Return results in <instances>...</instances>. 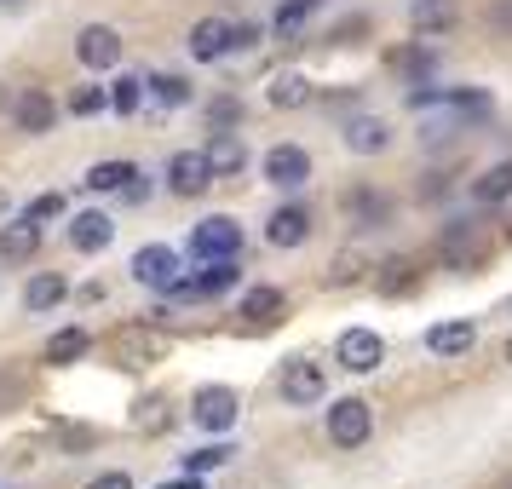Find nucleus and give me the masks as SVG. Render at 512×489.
<instances>
[{
    "label": "nucleus",
    "mask_w": 512,
    "mask_h": 489,
    "mask_svg": "<svg viewBox=\"0 0 512 489\" xmlns=\"http://www.w3.org/2000/svg\"><path fill=\"white\" fill-rule=\"evenodd\" d=\"M374 432V409L363 397H340V403H328V443L334 449H363Z\"/></svg>",
    "instance_id": "1"
},
{
    "label": "nucleus",
    "mask_w": 512,
    "mask_h": 489,
    "mask_svg": "<svg viewBox=\"0 0 512 489\" xmlns=\"http://www.w3.org/2000/svg\"><path fill=\"white\" fill-rule=\"evenodd\" d=\"M127 271H133V282H144V288H162V294H185V277H179V254H173L167 242H150V248H139Z\"/></svg>",
    "instance_id": "2"
},
{
    "label": "nucleus",
    "mask_w": 512,
    "mask_h": 489,
    "mask_svg": "<svg viewBox=\"0 0 512 489\" xmlns=\"http://www.w3.org/2000/svg\"><path fill=\"white\" fill-rule=\"evenodd\" d=\"M282 403H294V409H311V403H323L328 397V374L323 363H311V357H288L282 363Z\"/></svg>",
    "instance_id": "3"
},
{
    "label": "nucleus",
    "mask_w": 512,
    "mask_h": 489,
    "mask_svg": "<svg viewBox=\"0 0 512 489\" xmlns=\"http://www.w3.org/2000/svg\"><path fill=\"white\" fill-rule=\"evenodd\" d=\"M213 162L208 150H179V156H167V190L173 196H185V202H196V196H208L213 190Z\"/></svg>",
    "instance_id": "4"
},
{
    "label": "nucleus",
    "mask_w": 512,
    "mask_h": 489,
    "mask_svg": "<svg viewBox=\"0 0 512 489\" xmlns=\"http://www.w3.org/2000/svg\"><path fill=\"white\" fill-rule=\"evenodd\" d=\"M190 254H196V259H236V254H242V225H236L231 213L202 219V225L190 231Z\"/></svg>",
    "instance_id": "5"
},
{
    "label": "nucleus",
    "mask_w": 512,
    "mask_h": 489,
    "mask_svg": "<svg viewBox=\"0 0 512 489\" xmlns=\"http://www.w3.org/2000/svg\"><path fill=\"white\" fill-rule=\"evenodd\" d=\"M334 357H340L346 374H374L386 363V340H380L374 328H346V334L334 340Z\"/></svg>",
    "instance_id": "6"
},
{
    "label": "nucleus",
    "mask_w": 512,
    "mask_h": 489,
    "mask_svg": "<svg viewBox=\"0 0 512 489\" xmlns=\"http://www.w3.org/2000/svg\"><path fill=\"white\" fill-rule=\"evenodd\" d=\"M259 173L277 190H300V185H311V150H300V144H271Z\"/></svg>",
    "instance_id": "7"
},
{
    "label": "nucleus",
    "mask_w": 512,
    "mask_h": 489,
    "mask_svg": "<svg viewBox=\"0 0 512 489\" xmlns=\"http://www.w3.org/2000/svg\"><path fill=\"white\" fill-rule=\"evenodd\" d=\"M190 420H196L202 432H231L236 426V392L231 386H202V392L190 397Z\"/></svg>",
    "instance_id": "8"
},
{
    "label": "nucleus",
    "mask_w": 512,
    "mask_h": 489,
    "mask_svg": "<svg viewBox=\"0 0 512 489\" xmlns=\"http://www.w3.org/2000/svg\"><path fill=\"white\" fill-rule=\"evenodd\" d=\"M75 58L87 64V70H116L121 64V35L110 24H87L75 35Z\"/></svg>",
    "instance_id": "9"
},
{
    "label": "nucleus",
    "mask_w": 512,
    "mask_h": 489,
    "mask_svg": "<svg viewBox=\"0 0 512 489\" xmlns=\"http://www.w3.org/2000/svg\"><path fill=\"white\" fill-rule=\"evenodd\" d=\"M12 121H18V133L41 139V133H52V121H58V104H52L47 87H24L18 104H12Z\"/></svg>",
    "instance_id": "10"
},
{
    "label": "nucleus",
    "mask_w": 512,
    "mask_h": 489,
    "mask_svg": "<svg viewBox=\"0 0 512 489\" xmlns=\"http://www.w3.org/2000/svg\"><path fill=\"white\" fill-rule=\"evenodd\" d=\"M41 254V225H35V219H6V225H0V259H6V265H24V259H35Z\"/></svg>",
    "instance_id": "11"
},
{
    "label": "nucleus",
    "mask_w": 512,
    "mask_h": 489,
    "mask_svg": "<svg viewBox=\"0 0 512 489\" xmlns=\"http://www.w3.org/2000/svg\"><path fill=\"white\" fill-rule=\"evenodd\" d=\"M236 41V24H225V18H202V24L190 29V58L196 64H213V58H225Z\"/></svg>",
    "instance_id": "12"
},
{
    "label": "nucleus",
    "mask_w": 512,
    "mask_h": 489,
    "mask_svg": "<svg viewBox=\"0 0 512 489\" xmlns=\"http://www.w3.org/2000/svg\"><path fill=\"white\" fill-rule=\"evenodd\" d=\"M110 242H116L110 213H75V219H70V248H75V254H104Z\"/></svg>",
    "instance_id": "13"
},
{
    "label": "nucleus",
    "mask_w": 512,
    "mask_h": 489,
    "mask_svg": "<svg viewBox=\"0 0 512 489\" xmlns=\"http://www.w3.org/2000/svg\"><path fill=\"white\" fill-rule=\"evenodd\" d=\"M305 236H311V213H305L300 202L277 208L271 213V225H265V242H271V248H300Z\"/></svg>",
    "instance_id": "14"
},
{
    "label": "nucleus",
    "mask_w": 512,
    "mask_h": 489,
    "mask_svg": "<svg viewBox=\"0 0 512 489\" xmlns=\"http://www.w3.org/2000/svg\"><path fill=\"white\" fill-rule=\"evenodd\" d=\"M472 340H478V328L466 323V317L426 328V351H432V357H466V351H472Z\"/></svg>",
    "instance_id": "15"
},
{
    "label": "nucleus",
    "mask_w": 512,
    "mask_h": 489,
    "mask_svg": "<svg viewBox=\"0 0 512 489\" xmlns=\"http://www.w3.org/2000/svg\"><path fill=\"white\" fill-rule=\"evenodd\" d=\"M236 282H242V265H236V259H202V277H190L185 294L213 300V294H231Z\"/></svg>",
    "instance_id": "16"
},
{
    "label": "nucleus",
    "mask_w": 512,
    "mask_h": 489,
    "mask_svg": "<svg viewBox=\"0 0 512 489\" xmlns=\"http://www.w3.org/2000/svg\"><path fill=\"white\" fill-rule=\"evenodd\" d=\"M392 144V127L380 116H357V121H346V150H357V156H380Z\"/></svg>",
    "instance_id": "17"
},
{
    "label": "nucleus",
    "mask_w": 512,
    "mask_h": 489,
    "mask_svg": "<svg viewBox=\"0 0 512 489\" xmlns=\"http://www.w3.org/2000/svg\"><path fill=\"white\" fill-rule=\"evenodd\" d=\"M282 288H271V282H259V288H248V294H242V305H236V317H242V323H277L282 317Z\"/></svg>",
    "instance_id": "18"
},
{
    "label": "nucleus",
    "mask_w": 512,
    "mask_h": 489,
    "mask_svg": "<svg viewBox=\"0 0 512 489\" xmlns=\"http://www.w3.org/2000/svg\"><path fill=\"white\" fill-rule=\"evenodd\" d=\"M87 346H93V340H87V328H58V334L47 340V351H41V363H52V369H70V363H81V357H87Z\"/></svg>",
    "instance_id": "19"
},
{
    "label": "nucleus",
    "mask_w": 512,
    "mask_h": 489,
    "mask_svg": "<svg viewBox=\"0 0 512 489\" xmlns=\"http://www.w3.org/2000/svg\"><path fill=\"white\" fill-rule=\"evenodd\" d=\"M346 213L363 225V231H380V225L392 219V202H386L380 190H346Z\"/></svg>",
    "instance_id": "20"
},
{
    "label": "nucleus",
    "mask_w": 512,
    "mask_h": 489,
    "mask_svg": "<svg viewBox=\"0 0 512 489\" xmlns=\"http://www.w3.org/2000/svg\"><path fill=\"white\" fill-rule=\"evenodd\" d=\"M208 162L219 179H231V173H242L248 167V150H242V133H213L208 139Z\"/></svg>",
    "instance_id": "21"
},
{
    "label": "nucleus",
    "mask_w": 512,
    "mask_h": 489,
    "mask_svg": "<svg viewBox=\"0 0 512 489\" xmlns=\"http://www.w3.org/2000/svg\"><path fill=\"white\" fill-rule=\"evenodd\" d=\"M133 179H139V167H133V162H98V167H87V190H93V196H121Z\"/></svg>",
    "instance_id": "22"
},
{
    "label": "nucleus",
    "mask_w": 512,
    "mask_h": 489,
    "mask_svg": "<svg viewBox=\"0 0 512 489\" xmlns=\"http://www.w3.org/2000/svg\"><path fill=\"white\" fill-rule=\"evenodd\" d=\"M311 98H317V87H311V81H305L300 70L271 75V104H277V110H305Z\"/></svg>",
    "instance_id": "23"
},
{
    "label": "nucleus",
    "mask_w": 512,
    "mask_h": 489,
    "mask_svg": "<svg viewBox=\"0 0 512 489\" xmlns=\"http://www.w3.org/2000/svg\"><path fill=\"white\" fill-rule=\"evenodd\" d=\"M507 196H512V156L472 179V202H484V208H489V202H507Z\"/></svg>",
    "instance_id": "24"
},
{
    "label": "nucleus",
    "mask_w": 512,
    "mask_h": 489,
    "mask_svg": "<svg viewBox=\"0 0 512 489\" xmlns=\"http://www.w3.org/2000/svg\"><path fill=\"white\" fill-rule=\"evenodd\" d=\"M415 259H386V265H380V277H374V288H380V294H386V300H403V294H409V288H415Z\"/></svg>",
    "instance_id": "25"
},
{
    "label": "nucleus",
    "mask_w": 512,
    "mask_h": 489,
    "mask_svg": "<svg viewBox=\"0 0 512 489\" xmlns=\"http://www.w3.org/2000/svg\"><path fill=\"white\" fill-rule=\"evenodd\" d=\"M64 294H70L64 277H58V271H41V277H29V288H24V311H52Z\"/></svg>",
    "instance_id": "26"
},
{
    "label": "nucleus",
    "mask_w": 512,
    "mask_h": 489,
    "mask_svg": "<svg viewBox=\"0 0 512 489\" xmlns=\"http://www.w3.org/2000/svg\"><path fill=\"white\" fill-rule=\"evenodd\" d=\"M144 87H150V81H139V75H121V81H110V110H116V116H133V110L144 104Z\"/></svg>",
    "instance_id": "27"
},
{
    "label": "nucleus",
    "mask_w": 512,
    "mask_h": 489,
    "mask_svg": "<svg viewBox=\"0 0 512 489\" xmlns=\"http://www.w3.org/2000/svg\"><path fill=\"white\" fill-rule=\"evenodd\" d=\"M167 420H173V409H167V397H162V392L144 397L139 409H133V426H139V432H150V438H156V432H167Z\"/></svg>",
    "instance_id": "28"
},
{
    "label": "nucleus",
    "mask_w": 512,
    "mask_h": 489,
    "mask_svg": "<svg viewBox=\"0 0 512 489\" xmlns=\"http://www.w3.org/2000/svg\"><path fill=\"white\" fill-rule=\"evenodd\" d=\"M150 93H156V104L179 110V104H190V98H196V87H190L185 75H156V81H150Z\"/></svg>",
    "instance_id": "29"
},
{
    "label": "nucleus",
    "mask_w": 512,
    "mask_h": 489,
    "mask_svg": "<svg viewBox=\"0 0 512 489\" xmlns=\"http://www.w3.org/2000/svg\"><path fill=\"white\" fill-rule=\"evenodd\" d=\"M311 12H317V0H288V6L277 12V24H271V29H277V35H300Z\"/></svg>",
    "instance_id": "30"
},
{
    "label": "nucleus",
    "mask_w": 512,
    "mask_h": 489,
    "mask_svg": "<svg viewBox=\"0 0 512 489\" xmlns=\"http://www.w3.org/2000/svg\"><path fill=\"white\" fill-rule=\"evenodd\" d=\"M70 110H75L81 121L98 116V110H110V87H75V93H70Z\"/></svg>",
    "instance_id": "31"
},
{
    "label": "nucleus",
    "mask_w": 512,
    "mask_h": 489,
    "mask_svg": "<svg viewBox=\"0 0 512 489\" xmlns=\"http://www.w3.org/2000/svg\"><path fill=\"white\" fill-rule=\"evenodd\" d=\"M231 455H236L231 443H208V449H196V455H185V472H196V478H202V472H213V466H225Z\"/></svg>",
    "instance_id": "32"
},
{
    "label": "nucleus",
    "mask_w": 512,
    "mask_h": 489,
    "mask_svg": "<svg viewBox=\"0 0 512 489\" xmlns=\"http://www.w3.org/2000/svg\"><path fill=\"white\" fill-rule=\"evenodd\" d=\"M363 271H369V265H363L357 254H340V259H334V271H328V288H351Z\"/></svg>",
    "instance_id": "33"
},
{
    "label": "nucleus",
    "mask_w": 512,
    "mask_h": 489,
    "mask_svg": "<svg viewBox=\"0 0 512 489\" xmlns=\"http://www.w3.org/2000/svg\"><path fill=\"white\" fill-rule=\"evenodd\" d=\"M208 121L219 127V133H236V121H242V104H236V98H219V104L208 110Z\"/></svg>",
    "instance_id": "34"
},
{
    "label": "nucleus",
    "mask_w": 512,
    "mask_h": 489,
    "mask_svg": "<svg viewBox=\"0 0 512 489\" xmlns=\"http://www.w3.org/2000/svg\"><path fill=\"white\" fill-rule=\"evenodd\" d=\"M24 213L35 219V225H47V219H58V213H64V196H35Z\"/></svg>",
    "instance_id": "35"
},
{
    "label": "nucleus",
    "mask_w": 512,
    "mask_h": 489,
    "mask_svg": "<svg viewBox=\"0 0 512 489\" xmlns=\"http://www.w3.org/2000/svg\"><path fill=\"white\" fill-rule=\"evenodd\" d=\"M58 443H64L70 455H75V449H93V443H98V426H64V438H58Z\"/></svg>",
    "instance_id": "36"
},
{
    "label": "nucleus",
    "mask_w": 512,
    "mask_h": 489,
    "mask_svg": "<svg viewBox=\"0 0 512 489\" xmlns=\"http://www.w3.org/2000/svg\"><path fill=\"white\" fill-rule=\"evenodd\" d=\"M87 489H133V472H98Z\"/></svg>",
    "instance_id": "37"
},
{
    "label": "nucleus",
    "mask_w": 512,
    "mask_h": 489,
    "mask_svg": "<svg viewBox=\"0 0 512 489\" xmlns=\"http://www.w3.org/2000/svg\"><path fill=\"white\" fill-rule=\"evenodd\" d=\"M162 489H202V484H196V472H185V478H173V484H162Z\"/></svg>",
    "instance_id": "38"
},
{
    "label": "nucleus",
    "mask_w": 512,
    "mask_h": 489,
    "mask_svg": "<svg viewBox=\"0 0 512 489\" xmlns=\"http://www.w3.org/2000/svg\"><path fill=\"white\" fill-rule=\"evenodd\" d=\"M12 104H18V93H12V87L0 81V110H12Z\"/></svg>",
    "instance_id": "39"
},
{
    "label": "nucleus",
    "mask_w": 512,
    "mask_h": 489,
    "mask_svg": "<svg viewBox=\"0 0 512 489\" xmlns=\"http://www.w3.org/2000/svg\"><path fill=\"white\" fill-rule=\"evenodd\" d=\"M507 363H512V340H507Z\"/></svg>",
    "instance_id": "40"
},
{
    "label": "nucleus",
    "mask_w": 512,
    "mask_h": 489,
    "mask_svg": "<svg viewBox=\"0 0 512 489\" xmlns=\"http://www.w3.org/2000/svg\"><path fill=\"white\" fill-rule=\"evenodd\" d=\"M507 311H512V305H507Z\"/></svg>",
    "instance_id": "41"
}]
</instances>
